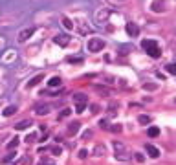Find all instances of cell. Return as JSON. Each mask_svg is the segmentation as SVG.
Listing matches in <instances>:
<instances>
[{
  "label": "cell",
  "instance_id": "cell-9",
  "mask_svg": "<svg viewBox=\"0 0 176 165\" xmlns=\"http://www.w3.org/2000/svg\"><path fill=\"white\" fill-rule=\"evenodd\" d=\"M35 112H37L39 116H46V114L50 112V107H46V105H41V107H37V108H35Z\"/></svg>",
  "mask_w": 176,
  "mask_h": 165
},
{
  "label": "cell",
  "instance_id": "cell-14",
  "mask_svg": "<svg viewBox=\"0 0 176 165\" xmlns=\"http://www.w3.org/2000/svg\"><path fill=\"white\" fill-rule=\"evenodd\" d=\"M48 84H50L52 88H53V86H59V84H61V77H52V79L48 81Z\"/></svg>",
  "mask_w": 176,
  "mask_h": 165
},
{
  "label": "cell",
  "instance_id": "cell-24",
  "mask_svg": "<svg viewBox=\"0 0 176 165\" xmlns=\"http://www.w3.org/2000/svg\"><path fill=\"white\" fill-rule=\"evenodd\" d=\"M86 154H88V152H86V149H83V151L79 152V158H81V160H84V158H86Z\"/></svg>",
  "mask_w": 176,
  "mask_h": 165
},
{
  "label": "cell",
  "instance_id": "cell-3",
  "mask_svg": "<svg viewBox=\"0 0 176 165\" xmlns=\"http://www.w3.org/2000/svg\"><path fill=\"white\" fill-rule=\"evenodd\" d=\"M127 33H128L130 37H138V35H139V28H138V24L128 22V24H127Z\"/></svg>",
  "mask_w": 176,
  "mask_h": 165
},
{
  "label": "cell",
  "instance_id": "cell-2",
  "mask_svg": "<svg viewBox=\"0 0 176 165\" xmlns=\"http://www.w3.org/2000/svg\"><path fill=\"white\" fill-rule=\"evenodd\" d=\"M86 48H88L90 52H99L101 48H105V41H103V39H90L88 44H86Z\"/></svg>",
  "mask_w": 176,
  "mask_h": 165
},
{
  "label": "cell",
  "instance_id": "cell-27",
  "mask_svg": "<svg viewBox=\"0 0 176 165\" xmlns=\"http://www.w3.org/2000/svg\"><path fill=\"white\" fill-rule=\"evenodd\" d=\"M68 114H70V110H64V112H61V116H59V119H61V118H66Z\"/></svg>",
  "mask_w": 176,
  "mask_h": 165
},
{
  "label": "cell",
  "instance_id": "cell-8",
  "mask_svg": "<svg viewBox=\"0 0 176 165\" xmlns=\"http://www.w3.org/2000/svg\"><path fill=\"white\" fill-rule=\"evenodd\" d=\"M15 112H17V107H15V105H9L8 108H4V112H2V114H4L6 118H9V116H13Z\"/></svg>",
  "mask_w": 176,
  "mask_h": 165
},
{
  "label": "cell",
  "instance_id": "cell-12",
  "mask_svg": "<svg viewBox=\"0 0 176 165\" xmlns=\"http://www.w3.org/2000/svg\"><path fill=\"white\" fill-rule=\"evenodd\" d=\"M88 97H86V94H73V101H77V103H84Z\"/></svg>",
  "mask_w": 176,
  "mask_h": 165
},
{
  "label": "cell",
  "instance_id": "cell-25",
  "mask_svg": "<svg viewBox=\"0 0 176 165\" xmlns=\"http://www.w3.org/2000/svg\"><path fill=\"white\" fill-rule=\"evenodd\" d=\"M112 130H114V132H121V125H114Z\"/></svg>",
  "mask_w": 176,
  "mask_h": 165
},
{
  "label": "cell",
  "instance_id": "cell-6",
  "mask_svg": "<svg viewBox=\"0 0 176 165\" xmlns=\"http://www.w3.org/2000/svg\"><path fill=\"white\" fill-rule=\"evenodd\" d=\"M31 33H33V28H26V29H22V31H20V35H18V41L24 42L28 37H31Z\"/></svg>",
  "mask_w": 176,
  "mask_h": 165
},
{
  "label": "cell",
  "instance_id": "cell-10",
  "mask_svg": "<svg viewBox=\"0 0 176 165\" xmlns=\"http://www.w3.org/2000/svg\"><path fill=\"white\" fill-rule=\"evenodd\" d=\"M114 149H116V154H119V152H125V151H127V147L123 145L121 141H114Z\"/></svg>",
  "mask_w": 176,
  "mask_h": 165
},
{
  "label": "cell",
  "instance_id": "cell-17",
  "mask_svg": "<svg viewBox=\"0 0 176 165\" xmlns=\"http://www.w3.org/2000/svg\"><path fill=\"white\" fill-rule=\"evenodd\" d=\"M167 72L173 73V75H176V64H167Z\"/></svg>",
  "mask_w": 176,
  "mask_h": 165
},
{
  "label": "cell",
  "instance_id": "cell-11",
  "mask_svg": "<svg viewBox=\"0 0 176 165\" xmlns=\"http://www.w3.org/2000/svg\"><path fill=\"white\" fill-rule=\"evenodd\" d=\"M42 79H44V75H37V77H33L31 81L28 82V88H31V86H35V84H39V82L42 81Z\"/></svg>",
  "mask_w": 176,
  "mask_h": 165
},
{
  "label": "cell",
  "instance_id": "cell-13",
  "mask_svg": "<svg viewBox=\"0 0 176 165\" xmlns=\"http://www.w3.org/2000/svg\"><path fill=\"white\" fill-rule=\"evenodd\" d=\"M149 136L150 138H158L160 136V128H158V127H150L149 128Z\"/></svg>",
  "mask_w": 176,
  "mask_h": 165
},
{
  "label": "cell",
  "instance_id": "cell-26",
  "mask_svg": "<svg viewBox=\"0 0 176 165\" xmlns=\"http://www.w3.org/2000/svg\"><path fill=\"white\" fill-rule=\"evenodd\" d=\"M134 158L138 160V162H143V160H145V158H143V154H136Z\"/></svg>",
  "mask_w": 176,
  "mask_h": 165
},
{
  "label": "cell",
  "instance_id": "cell-7",
  "mask_svg": "<svg viewBox=\"0 0 176 165\" xmlns=\"http://www.w3.org/2000/svg\"><path fill=\"white\" fill-rule=\"evenodd\" d=\"M28 127H31V121H29V119H22L20 123L15 125V128H17V130H24V128H28Z\"/></svg>",
  "mask_w": 176,
  "mask_h": 165
},
{
  "label": "cell",
  "instance_id": "cell-5",
  "mask_svg": "<svg viewBox=\"0 0 176 165\" xmlns=\"http://www.w3.org/2000/svg\"><path fill=\"white\" fill-rule=\"evenodd\" d=\"M145 151H147V154H149L150 158H160V151H158L154 145H147Z\"/></svg>",
  "mask_w": 176,
  "mask_h": 165
},
{
  "label": "cell",
  "instance_id": "cell-4",
  "mask_svg": "<svg viewBox=\"0 0 176 165\" xmlns=\"http://www.w3.org/2000/svg\"><path fill=\"white\" fill-rule=\"evenodd\" d=\"M53 42L59 44V46H66L68 42H70V35H66V33H64V35H57L53 39Z\"/></svg>",
  "mask_w": 176,
  "mask_h": 165
},
{
  "label": "cell",
  "instance_id": "cell-23",
  "mask_svg": "<svg viewBox=\"0 0 176 165\" xmlns=\"http://www.w3.org/2000/svg\"><path fill=\"white\" fill-rule=\"evenodd\" d=\"M99 127H101V128H108V121H105V119L99 121Z\"/></svg>",
  "mask_w": 176,
  "mask_h": 165
},
{
  "label": "cell",
  "instance_id": "cell-18",
  "mask_svg": "<svg viewBox=\"0 0 176 165\" xmlns=\"http://www.w3.org/2000/svg\"><path fill=\"white\" fill-rule=\"evenodd\" d=\"M17 145H18V138H15V139H11L8 147H9V149H13V147H17Z\"/></svg>",
  "mask_w": 176,
  "mask_h": 165
},
{
  "label": "cell",
  "instance_id": "cell-20",
  "mask_svg": "<svg viewBox=\"0 0 176 165\" xmlns=\"http://www.w3.org/2000/svg\"><path fill=\"white\" fill-rule=\"evenodd\" d=\"M35 136H37V134H29V136L26 138V143H33V141H35Z\"/></svg>",
  "mask_w": 176,
  "mask_h": 165
},
{
  "label": "cell",
  "instance_id": "cell-21",
  "mask_svg": "<svg viewBox=\"0 0 176 165\" xmlns=\"http://www.w3.org/2000/svg\"><path fill=\"white\" fill-rule=\"evenodd\" d=\"M84 107H86V105H84V103H79V105H77V112H84Z\"/></svg>",
  "mask_w": 176,
  "mask_h": 165
},
{
  "label": "cell",
  "instance_id": "cell-29",
  "mask_svg": "<svg viewBox=\"0 0 176 165\" xmlns=\"http://www.w3.org/2000/svg\"><path fill=\"white\" fill-rule=\"evenodd\" d=\"M174 103H176V97H174Z\"/></svg>",
  "mask_w": 176,
  "mask_h": 165
},
{
  "label": "cell",
  "instance_id": "cell-15",
  "mask_svg": "<svg viewBox=\"0 0 176 165\" xmlns=\"http://www.w3.org/2000/svg\"><path fill=\"white\" fill-rule=\"evenodd\" d=\"M138 121H139L141 125H149L150 123V118H149V116H139V118H138Z\"/></svg>",
  "mask_w": 176,
  "mask_h": 165
},
{
  "label": "cell",
  "instance_id": "cell-19",
  "mask_svg": "<svg viewBox=\"0 0 176 165\" xmlns=\"http://www.w3.org/2000/svg\"><path fill=\"white\" fill-rule=\"evenodd\" d=\"M52 152H53L55 156H61V152H63V149H61V147H53V149H52Z\"/></svg>",
  "mask_w": 176,
  "mask_h": 165
},
{
  "label": "cell",
  "instance_id": "cell-1",
  "mask_svg": "<svg viewBox=\"0 0 176 165\" xmlns=\"http://www.w3.org/2000/svg\"><path fill=\"white\" fill-rule=\"evenodd\" d=\"M141 46H143V50H145L150 57H154V59H158V57L162 55V48H160V44H158L156 41L145 39V41L141 42Z\"/></svg>",
  "mask_w": 176,
  "mask_h": 165
},
{
  "label": "cell",
  "instance_id": "cell-16",
  "mask_svg": "<svg viewBox=\"0 0 176 165\" xmlns=\"http://www.w3.org/2000/svg\"><path fill=\"white\" fill-rule=\"evenodd\" d=\"M68 130H70V132H73V134H75V132H77V130H79V123H72V125H70V127H68Z\"/></svg>",
  "mask_w": 176,
  "mask_h": 165
},
{
  "label": "cell",
  "instance_id": "cell-22",
  "mask_svg": "<svg viewBox=\"0 0 176 165\" xmlns=\"http://www.w3.org/2000/svg\"><path fill=\"white\" fill-rule=\"evenodd\" d=\"M156 84H150V82H145V90H154Z\"/></svg>",
  "mask_w": 176,
  "mask_h": 165
},
{
  "label": "cell",
  "instance_id": "cell-28",
  "mask_svg": "<svg viewBox=\"0 0 176 165\" xmlns=\"http://www.w3.org/2000/svg\"><path fill=\"white\" fill-rule=\"evenodd\" d=\"M63 22H64V26H66V28H72V24H70V20H66V18H64Z\"/></svg>",
  "mask_w": 176,
  "mask_h": 165
}]
</instances>
